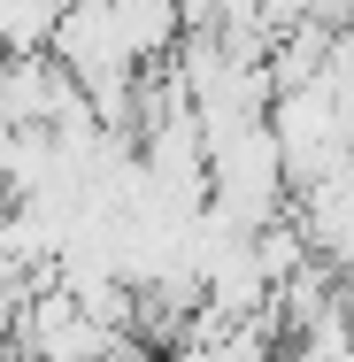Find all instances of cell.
Listing matches in <instances>:
<instances>
[{
	"label": "cell",
	"instance_id": "1",
	"mask_svg": "<svg viewBox=\"0 0 354 362\" xmlns=\"http://www.w3.org/2000/svg\"><path fill=\"white\" fill-rule=\"evenodd\" d=\"M62 8L54 0H0V62H39L54 54Z\"/></svg>",
	"mask_w": 354,
	"mask_h": 362
}]
</instances>
